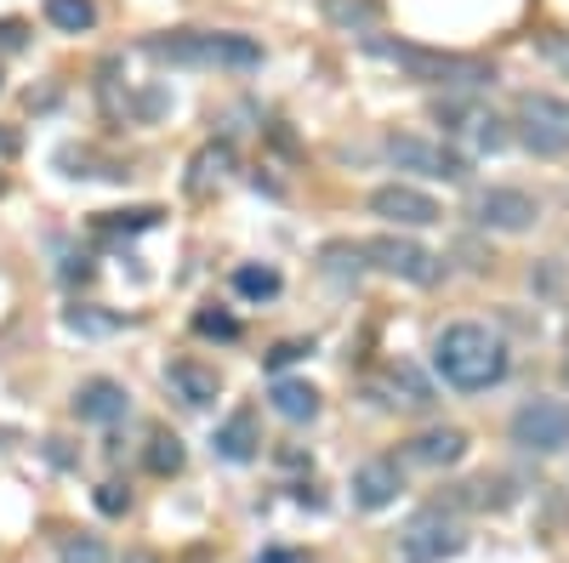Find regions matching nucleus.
<instances>
[{
    "label": "nucleus",
    "mask_w": 569,
    "mask_h": 563,
    "mask_svg": "<svg viewBox=\"0 0 569 563\" xmlns=\"http://www.w3.org/2000/svg\"><path fill=\"white\" fill-rule=\"evenodd\" d=\"M461 547H467V535H461V524L450 518V512H444V501L422 506L399 529V558L405 563H444V558H456Z\"/></svg>",
    "instance_id": "3"
},
{
    "label": "nucleus",
    "mask_w": 569,
    "mask_h": 563,
    "mask_svg": "<svg viewBox=\"0 0 569 563\" xmlns=\"http://www.w3.org/2000/svg\"><path fill=\"white\" fill-rule=\"evenodd\" d=\"M370 51L387 58V63H399V69H410L416 81H444L456 91H473L484 81H496L479 58H456V51H428V46H405V40H370Z\"/></svg>",
    "instance_id": "2"
},
{
    "label": "nucleus",
    "mask_w": 569,
    "mask_h": 563,
    "mask_svg": "<svg viewBox=\"0 0 569 563\" xmlns=\"http://www.w3.org/2000/svg\"><path fill=\"white\" fill-rule=\"evenodd\" d=\"M0 46H7V51H17V46H23V23H17V17L0 23Z\"/></svg>",
    "instance_id": "31"
},
{
    "label": "nucleus",
    "mask_w": 569,
    "mask_h": 563,
    "mask_svg": "<svg viewBox=\"0 0 569 563\" xmlns=\"http://www.w3.org/2000/svg\"><path fill=\"white\" fill-rule=\"evenodd\" d=\"M467 455V432L461 427H428L410 439V461H422V467H456Z\"/></svg>",
    "instance_id": "15"
},
{
    "label": "nucleus",
    "mask_w": 569,
    "mask_h": 563,
    "mask_svg": "<svg viewBox=\"0 0 569 563\" xmlns=\"http://www.w3.org/2000/svg\"><path fill=\"white\" fill-rule=\"evenodd\" d=\"M512 444L530 455L569 450V404L564 399H530L512 409Z\"/></svg>",
    "instance_id": "5"
},
{
    "label": "nucleus",
    "mask_w": 569,
    "mask_h": 563,
    "mask_svg": "<svg viewBox=\"0 0 569 563\" xmlns=\"http://www.w3.org/2000/svg\"><path fill=\"white\" fill-rule=\"evenodd\" d=\"M228 171H234V148H228V143H206L200 154H194V176H188V188H194V194H206V188L222 183Z\"/></svg>",
    "instance_id": "19"
},
{
    "label": "nucleus",
    "mask_w": 569,
    "mask_h": 563,
    "mask_svg": "<svg viewBox=\"0 0 569 563\" xmlns=\"http://www.w3.org/2000/svg\"><path fill=\"white\" fill-rule=\"evenodd\" d=\"M433 114L444 120V132L450 137H467L473 148H507V120L502 114H490V109H479V102H467V97H444V102H433Z\"/></svg>",
    "instance_id": "7"
},
{
    "label": "nucleus",
    "mask_w": 569,
    "mask_h": 563,
    "mask_svg": "<svg viewBox=\"0 0 569 563\" xmlns=\"http://www.w3.org/2000/svg\"><path fill=\"white\" fill-rule=\"evenodd\" d=\"M302 353H313V342H280V347L262 353V365H268V370H285V365H296Z\"/></svg>",
    "instance_id": "30"
},
{
    "label": "nucleus",
    "mask_w": 569,
    "mask_h": 563,
    "mask_svg": "<svg viewBox=\"0 0 569 563\" xmlns=\"http://www.w3.org/2000/svg\"><path fill=\"white\" fill-rule=\"evenodd\" d=\"M433 365L456 393H484L507 376V342L490 325L461 319V325H444L433 336Z\"/></svg>",
    "instance_id": "1"
},
{
    "label": "nucleus",
    "mask_w": 569,
    "mask_h": 563,
    "mask_svg": "<svg viewBox=\"0 0 569 563\" xmlns=\"http://www.w3.org/2000/svg\"><path fill=\"white\" fill-rule=\"evenodd\" d=\"M126 409H132L126 388H120V381H109V376H91V381H81V388H74V416H81V421L109 427V421H126Z\"/></svg>",
    "instance_id": "12"
},
{
    "label": "nucleus",
    "mask_w": 569,
    "mask_h": 563,
    "mask_svg": "<svg viewBox=\"0 0 569 563\" xmlns=\"http://www.w3.org/2000/svg\"><path fill=\"white\" fill-rule=\"evenodd\" d=\"M63 325L74 330V336H109V330H120V314H97V307H69Z\"/></svg>",
    "instance_id": "24"
},
{
    "label": "nucleus",
    "mask_w": 569,
    "mask_h": 563,
    "mask_svg": "<svg viewBox=\"0 0 569 563\" xmlns=\"http://www.w3.org/2000/svg\"><path fill=\"white\" fill-rule=\"evenodd\" d=\"M63 563H109V547L97 535H69L63 541Z\"/></svg>",
    "instance_id": "27"
},
{
    "label": "nucleus",
    "mask_w": 569,
    "mask_h": 563,
    "mask_svg": "<svg viewBox=\"0 0 569 563\" xmlns=\"http://www.w3.org/2000/svg\"><path fill=\"white\" fill-rule=\"evenodd\" d=\"M359 250H364L382 273L410 279V285H438V273H444V268H438V256H433L428 245L405 240V234H376V240H364Z\"/></svg>",
    "instance_id": "6"
},
{
    "label": "nucleus",
    "mask_w": 569,
    "mask_h": 563,
    "mask_svg": "<svg viewBox=\"0 0 569 563\" xmlns=\"http://www.w3.org/2000/svg\"><path fill=\"white\" fill-rule=\"evenodd\" d=\"M399 490H405V473L393 455H376V461H364V467H354V506L382 512V506L399 501Z\"/></svg>",
    "instance_id": "11"
},
{
    "label": "nucleus",
    "mask_w": 569,
    "mask_h": 563,
    "mask_svg": "<svg viewBox=\"0 0 569 563\" xmlns=\"http://www.w3.org/2000/svg\"><path fill=\"white\" fill-rule=\"evenodd\" d=\"M268 404H274V416H285V421H313L319 416V393L308 381H290V376H280L274 388H268Z\"/></svg>",
    "instance_id": "17"
},
{
    "label": "nucleus",
    "mask_w": 569,
    "mask_h": 563,
    "mask_svg": "<svg viewBox=\"0 0 569 563\" xmlns=\"http://www.w3.org/2000/svg\"><path fill=\"white\" fill-rule=\"evenodd\" d=\"M325 17L348 35H364L382 23V0H325Z\"/></svg>",
    "instance_id": "18"
},
{
    "label": "nucleus",
    "mask_w": 569,
    "mask_h": 563,
    "mask_svg": "<svg viewBox=\"0 0 569 563\" xmlns=\"http://www.w3.org/2000/svg\"><path fill=\"white\" fill-rule=\"evenodd\" d=\"M211 63H222V69H262V46L251 35H211Z\"/></svg>",
    "instance_id": "20"
},
{
    "label": "nucleus",
    "mask_w": 569,
    "mask_h": 563,
    "mask_svg": "<svg viewBox=\"0 0 569 563\" xmlns=\"http://www.w3.org/2000/svg\"><path fill=\"white\" fill-rule=\"evenodd\" d=\"M160 211L154 205H143V211H109V217H97V234H137V228H154Z\"/></svg>",
    "instance_id": "25"
},
{
    "label": "nucleus",
    "mask_w": 569,
    "mask_h": 563,
    "mask_svg": "<svg viewBox=\"0 0 569 563\" xmlns=\"http://www.w3.org/2000/svg\"><path fill=\"white\" fill-rule=\"evenodd\" d=\"M387 160L399 171H422V176H444V183H467V154L428 143V137H387Z\"/></svg>",
    "instance_id": "8"
},
{
    "label": "nucleus",
    "mask_w": 569,
    "mask_h": 563,
    "mask_svg": "<svg viewBox=\"0 0 569 563\" xmlns=\"http://www.w3.org/2000/svg\"><path fill=\"white\" fill-rule=\"evenodd\" d=\"M564 381H569V358H564Z\"/></svg>",
    "instance_id": "35"
},
{
    "label": "nucleus",
    "mask_w": 569,
    "mask_h": 563,
    "mask_svg": "<svg viewBox=\"0 0 569 563\" xmlns=\"http://www.w3.org/2000/svg\"><path fill=\"white\" fill-rule=\"evenodd\" d=\"M467 501H479V506H507L512 501V478H479V484H467Z\"/></svg>",
    "instance_id": "28"
},
{
    "label": "nucleus",
    "mask_w": 569,
    "mask_h": 563,
    "mask_svg": "<svg viewBox=\"0 0 569 563\" xmlns=\"http://www.w3.org/2000/svg\"><path fill=\"white\" fill-rule=\"evenodd\" d=\"M126 563H160L154 552H126Z\"/></svg>",
    "instance_id": "33"
},
{
    "label": "nucleus",
    "mask_w": 569,
    "mask_h": 563,
    "mask_svg": "<svg viewBox=\"0 0 569 563\" xmlns=\"http://www.w3.org/2000/svg\"><path fill=\"white\" fill-rule=\"evenodd\" d=\"M518 137H524V148L535 154V160H558V154H569V102L558 97H518Z\"/></svg>",
    "instance_id": "4"
},
{
    "label": "nucleus",
    "mask_w": 569,
    "mask_h": 563,
    "mask_svg": "<svg viewBox=\"0 0 569 563\" xmlns=\"http://www.w3.org/2000/svg\"><path fill=\"white\" fill-rule=\"evenodd\" d=\"M46 23L63 29V35H86L97 23V7L91 0H46Z\"/></svg>",
    "instance_id": "21"
},
{
    "label": "nucleus",
    "mask_w": 569,
    "mask_h": 563,
    "mask_svg": "<svg viewBox=\"0 0 569 563\" xmlns=\"http://www.w3.org/2000/svg\"><path fill=\"white\" fill-rule=\"evenodd\" d=\"M387 404H399V409H433L438 404V393H433V381L416 370V365H393L387 370Z\"/></svg>",
    "instance_id": "16"
},
{
    "label": "nucleus",
    "mask_w": 569,
    "mask_h": 563,
    "mask_svg": "<svg viewBox=\"0 0 569 563\" xmlns=\"http://www.w3.org/2000/svg\"><path fill=\"white\" fill-rule=\"evenodd\" d=\"M148 473H160V478L183 473V439L177 432H154V439H148Z\"/></svg>",
    "instance_id": "23"
},
{
    "label": "nucleus",
    "mask_w": 569,
    "mask_h": 563,
    "mask_svg": "<svg viewBox=\"0 0 569 563\" xmlns=\"http://www.w3.org/2000/svg\"><path fill=\"white\" fill-rule=\"evenodd\" d=\"M280 268H257V262H245V268H234V291L245 296V302H268V296H280Z\"/></svg>",
    "instance_id": "22"
},
{
    "label": "nucleus",
    "mask_w": 569,
    "mask_h": 563,
    "mask_svg": "<svg viewBox=\"0 0 569 563\" xmlns=\"http://www.w3.org/2000/svg\"><path fill=\"white\" fill-rule=\"evenodd\" d=\"M473 217H479V228H496V234H524V228H535L541 205L524 188H479Z\"/></svg>",
    "instance_id": "9"
},
{
    "label": "nucleus",
    "mask_w": 569,
    "mask_h": 563,
    "mask_svg": "<svg viewBox=\"0 0 569 563\" xmlns=\"http://www.w3.org/2000/svg\"><path fill=\"white\" fill-rule=\"evenodd\" d=\"M194 330H200V336H217V342H234L239 336V319L234 314H217V307H200V314H194Z\"/></svg>",
    "instance_id": "26"
},
{
    "label": "nucleus",
    "mask_w": 569,
    "mask_h": 563,
    "mask_svg": "<svg viewBox=\"0 0 569 563\" xmlns=\"http://www.w3.org/2000/svg\"><path fill=\"white\" fill-rule=\"evenodd\" d=\"M370 211L387 217V222H399V228H433V222H444L438 199L422 194V188H410V183H387V188H376V194H370Z\"/></svg>",
    "instance_id": "10"
},
{
    "label": "nucleus",
    "mask_w": 569,
    "mask_h": 563,
    "mask_svg": "<svg viewBox=\"0 0 569 563\" xmlns=\"http://www.w3.org/2000/svg\"><path fill=\"white\" fill-rule=\"evenodd\" d=\"M132 506V490H126V484H97V512H109V518H120V512H126Z\"/></svg>",
    "instance_id": "29"
},
{
    "label": "nucleus",
    "mask_w": 569,
    "mask_h": 563,
    "mask_svg": "<svg viewBox=\"0 0 569 563\" xmlns=\"http://www.w3.org/2000/svg\"><path fill=\"white\" fill-rule=\"evenodd\" d=\"M12 148V132H7V125H0V154H7Z\"/></svg>",
    "instance_id": "34"
},
{
    "label": "nucleus",
    "mask_w": 569,
    "mask_h": 563,
    "mask_svg": "<svg viewBox=\"0 0 569 563\" xmlns=\"http://www.w3.org/2000/svg\"><path fill=\"white\" fill-rule=\"evenodd\" d=\"M547 51H553V63H558V69H564V74H569V40H553V46H547Z\"/></svg>",
    "instance_id": "32"
},
{
    "label": "nucleus",
    "mask_w": 569,
    "mask_h": 563,
    "mask_svg": "<svg viewBox=\"0 0 569 563\" xmlns=\"http://www.w3.org/2000/svg\"><path fill=\"white\" fill-rule=\"evenodd\" d=\"M257 444H262L257 409H234V416L211 432V450H217L222 461H234V467H239V461H257Z\"/></svg>",
    "instance_id": "13"
},
{
    "label": "nucleus",
    "mask_w": 569,
    "mask_h": 563,
    "mask_svg": "<svg viewBox=\"0 0 569 563\" xmlns=\"http://www.w3.org/2000/svg\"><path fill=\"white\" fill-rule=\"evenodd\" d=\"M165 388L177 393L183 404H194V409H206V404H217V393H222V381H217V370H206V365H194V358H177V365H165Z\"/></svg>",
    "instance_id": "14"
}]
</instances>
